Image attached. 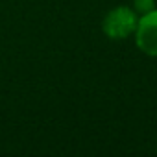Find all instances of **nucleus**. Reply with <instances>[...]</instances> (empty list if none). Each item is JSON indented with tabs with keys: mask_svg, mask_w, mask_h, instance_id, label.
<instances>
[{
	"mask_svg": "<svg viewBox=\"0 0 157 157\" xmlns=\"http://www.w3.org/2000/svg\"><path fill=\"white\" fill-rule=\"evenodd\" d=\"M131 8H133L135 13L140 17V15H146V13L153 11V10L157 8V2H155V0H133Z\"/></svg>",
	"mask_w": 157,
	"mask_h": 157,
	"instance_id": "obj_3",
	"label": "nucleus"
},
{
	"mask_svg": "<svg viewBox=\"0 0 157 157\" xmlns=\"http://www.w3.org/2000/svg\"><path fill=\"white\" fill-rule=\"evenodd\" d=\"M133 35H135L137 48L144 56L157 57V8L153 11L139 17Z\"/></svg>",
	"mask_w": 157,
	"mask_h": 157,
	"instance_id": "obj_2",
	"label": "nucleus"
},
{
	"mask_svg": "<svg viewBox=\"0 0 157 157\" xmlns=\"http://www.w3.org/2000/svg\"><path fill=\"white\" fill-rule=\"evenodd\" d=\"M139 15L131 6H115L102 21V32L111 41H124L135 33Z\"/></svg>",
	"mask_w": 157,
	"mask_h": 157,
	"instance_id": "obj_1",
	"label": "nucleus"
}]
</instances>
